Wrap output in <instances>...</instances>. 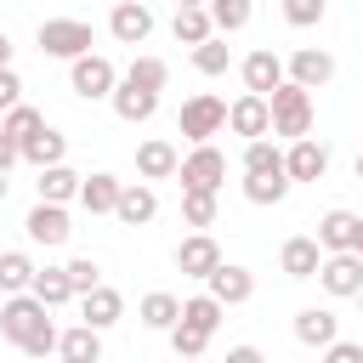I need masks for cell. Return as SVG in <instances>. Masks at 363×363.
I'll use <instances>...</instances> for the list:
<instances>
[{
    "mask_svg": "<svg viewBox=\"0 0 363 363\" xmlns=\"http://www.w3.org/2000/svg\"><path fill=\"white\" fill-rule=\"evenodd\" d=\"M0 335H6L17 352H28V357L57 352V340H62V329L51 323V306H45L34 289H23V295H6V301H0Z\"/></svg>",
    "mask_w": 363,
    "mask_h": 363,
    "instance_id": "6da1fadb",
    "label": "cell"
},
{
    "mask_svg": "<svg viewBox=\"0 0 363 363\" xmlns=\"http://www.w3.org/2000/svg\"><path fill=\"white\" fill-rule=\"evenodd\" d=\"M272 136H284V142H301V136H312V119H318V108H312V91L306 85H295V79H284L272 96Z\"/></svg>",
    "mask_w": 363,
    "mask_h": 363,
    "instance_id": "7a4b0ae2",
    "label": "cell"
},
{
    "mask_svg": "<svg viewBox=\"0 0 363 363\" xmlns=\"http://www.w3.org/2000/svg\"><path fill=\"white\" fill-rule=\"evenodd\" d=\"M34 40H40V51H45V57L74 62V57H85V51L96 45V28H91L85 17H45V23L34 28Z\"/></svg>",
    "mask_w": 363,
    "mask_h": 363,
    "instance_id": "3957f363",
    "label": "cell"
},
{
    "mask_svg": "<svg viewBox=\"0 0 363 363\" xmlns=\"http://www.w3.org/2000/svg\"><path fill=\"white\" fill-rule=\"evenodd\" d=\"M113 85H119V68H113L102 51H85V57L68 62V91H74L79 102H108Z\"/></svg>",
    "mask_w": 363,
    "mask_h": 363,
    "instance_id": "277c9868",
    "label": "cell"
},
{
    "mask_svg": "<svg viewBox=\"0 0 363 363\" xmlns=\"http://www.w3.org/2000/svg\"><path fill=\"white\" fill-rule=\"evenodd\" d=\"M176 130H182L187 142L221 136V130H227V102H221L216 91H193V96L182 102V113H176Z\"/></svg>",
    "mask_w": 363,
    "mask_h": 363,
    "instance_id": "5b68a950",
    "label": "cell"
},
{
    "mask_svg": "<svg viewBox=\"0 0 363 363\" xmlns=\"http://www.w3.org/2000/svg\"><path fill=\"white\" fill-rule=\"evenodd\" d=\"M182 187H204V193H221V182H227V153L216 147V142H193L187 153H182Z\"/></svg>",
    "mask_w": 363,
    "mask_h": 363,
    "instance_id": "8992f818",
    "label": "cell"
},
{
    "mask_svg": "<svg viewBox=\"0 0 363 363\" xmlns=\"http://www.w3.org/2000/svg\"><path fill=\"white\" fill-rule=\"evenodd\" d=\"M23 233H28V244L62 250V244L74 238V216H68V204H45V199H34V210L23 216Z\"/></svg>",
    "mask_w": 363,
    "mask_h": 363,
    "instance_id": "52a82bcc",
    "label": "cell"
},
{
    "mask_svg": "<svg viewBox=\"0 0 363 363\" xmlns=\"http://www.w3.org/2000/svg\"><path fill=\"white\" fill-rule=\"evenodd\" d=\"M318 284H323V295H335V301H357V289H363V261H357V250L323 255Z\"/></svg>",
    "mask_w": 363,
    "mask_h": 363,
    "instance_id": "ba28073f",
    "label": "cell"
},
{
    "mask_svg": "<svg viewBox=\"0 0 363 363\" xmlns=\"http://www.w3.org/2000/svg\"><path fill=\"white\" fill-rule=\"evenodd\" d=\"M227 130H233V136H244V142L272 136V102H267V96H255V91L233 96V102H227Z\"/></svg>",
    "mask_w": 363,
    "mask_h": 363,
    "instance_id": "9c48e42d",
    "label": "cell"
},
{
    "mask_svg": "<svg viewBox=\"0 0 363 363\" xmlns=\"http://www.w3.org/2000/svg\"><path fill=\"white\" fill-rule=\"evenodd\" d=\"M238 74H244V91H255V96H272V91L289 79V68H284V57H278L272 45H255V51L238 62Z\"/></svg>",
    "mask_w": 363,
    "mask_h": 363,
    "instance_id": "30bf717a",
    "label": "cell"
},
{
    "mask_svg": "<svg viewBox=\"0 0 363 363\" xmlns=\"http://www.w3.org/2000/svg\"><path fill=\"white\" fill-rule=\"evenodd\" d=\"M278 267H284V278H295V284L318 278V267H323V244H318V233H295V238H284Z\"/></svg>",
    "mask_w": 363,
    "mask_h": 363,
    "instance_id": "8fae6325",
    "label": "cell"
},
{
    "mask_svg": "<svg viewBox=\"0 0 363 363\" xmlns=\"http://www.w3.org/2000/svg\"><path fill=\"white\" fill-rule=\"evenodd\" d=\"M284 170H289V182H323L329 176V147L318 136H301V142L284 147Z\"/></svg>",
    "mask_w": 363,
    "mask_h": 363,
    "instance_id": "7c38bea8",
    "label": "cell"
},
{
    "mask_svg": "<svg viewBox=\"0 0 363 363\" xmlns=\"http://www.w3.org/2000/svg\"><path fill=\"white\" fill-rule=\"evenodd\" d=\"M221 261H227V255H221V244H216L210 233H187V238L176 244V272H187V278H210Z\"/></svg>",
    "mask_w": 363,
    "mask_h": 363,
    "instance_id": "4fadbf2b",
    "label": "cell"
},
{
    "mask_svg": "<svg viewBox=\"0 0 363 363\" xmlns=\"http://www.w3.org/2000/svg\"><path fill=\"white\" fill-rule=\"evenodd\" d=\"M108 34H113L119 45H142V40L153 34V11H147V0H119V6L108 11Z\"/></svg>",
    "mask_w": 363,
    "mask_h": 363,
    "instance_id": "5bb4252c",
    "label": "cell"
},
{
    "mask_svg": "<svg viewBox=\"0 0 363 363\" xmlns=\"http://www.w3.org/2000/svg\"><path fill=\"white\" fill-rule=\"evenodd\" d=\"M289 79L295 85H306V91H323L329 79H335V57L323 51V45H301V51H289Z\"/></svg>",
    "mask_w": 363,
    "mask_h": 363,
    "instance_id": "9a60e30c",
    "label": "cell"
},
{
    "mask_svg": "<svg viewBox=\"0 0 363 363\" xmlns=\"http://www.w3.org/2000/svg\"><path fill=\"white\" fill-rule=\"evenodd\" d=\"M182 170V153H176V142H164V136H147L142 147H136V176L142 182H170Z\"/></svg>",
    "mask_w": 363,
    "mask_h": 363,
    "instance_id": "2e32d148",
    "label": "cell"
},
{
    "mask_svg": "<svg viewBox=\"0 0 363 363\" xmlns=\"http://www.w3.org/2000/svg\"><path fill=\"white\" fill-rule=\"evenodd\" d=\"M79 170L62 159V164H45V170H34V193L45 199V204H79Z\"/></svg>",
    "mask_w": 363,
    "mask_h": 363,
    "instance_id": "e0dca14e",
    "label": "cell"
},
{
    "mask_svg": "<svg viewBox=\"0 0 363 363\" xmlns=\"http://www.w3.org/2000/svg\"><path fill=\"white\" fill-rule=\"evenodd\" d=\"M204 284H210V295H216L221 306H244V301L255 295V272H250V267H238V261H221Z\"/></svg>",
    "mask_w": 363,
    "mask_h": 363,
    "instance_id": "ac0fdd59",
    "label": "cell"
},
{
    "mask_svg": "<svg viewBox=\"0 0 363 363\" xmlns=\"http://www.w3.org/2000/svg\"><path fill=\"white\" fill-rule=\"evenodd\" d=\"M113 216H119L125 227H147V221L159 216V193H153V182H125V187H119Z\"/></svg>",
    "mask_w": 363,
    "mask_h": 363,
    "instance_id": "d6986e66",
    "label": "cell"
},
{
    "mask_svg": "<svg viewBox=\"0 0 363 363\" xmlns=\"http://www.w3.org/2000/svg\"><path fill=\"white\" fill-rule=\"evenodd\" d=\"M125 318V295L113 289V284H96L91 295H79V323H91V329H113Z\"/></svg>",
    "mask_w": 363,
    "mask_h": 363,
    "instance_id": "ffe728a7",
    "label": "cell"
},
{
    "mask_svg": "<svg viewBox=\"0 0 363 363\" xmlns=\"http://www.w3.org/2000/svg\"><path fill=\"white\" fill-rule=\"evenodd\" d=\"M108 102H113V113H119L125 125H147V119L159 113V91H142V85H130V79H119Z\"/></svg>",
    "mask_w": 363,
    "mask_h": 363,
    "instance_id": "44dd1931",
    "label": "cell"
},
{
    "mask_svg": "<svg viewBox=\"0 0 363 363\" xmlns=\"http://www.w3.org/2000/svg\"><path fill=\"white\" fill-rule=\"evenodd\" d=\"M119 176L113 170H91L85 182H79V210L85 216H113V204H119Z\"/></svg>",
    "mask_w": 363,
    "mask_h": 363,
    "instance_id": "7402d4cb",
    "label": "cell"
},
{
    "mask_svg": "<svg viewBox=\"0 0 363 363\" xmlns=\"http://www.w3.org/2000/svg\"><path fill=\"white\" fill-rule=\"evenodd\" d=\"M295 340L323 352L329 340H340V318H335L329 306H301V312H295Z\"/></svg>",
    "mask_w": 363,
    "mask_h": 363,
    "instance_id": "603a6c76",
    "label": "cell"
},
{
    "mask_svg": "<svg viewBox=\"0 0 363 363\" xmlns=\"http://www.w3.org/2000/svg\"><path fill=\"white\" fill-rule=\"evenodd\" d=\"M357 221H363V216H352V210H340V204L323 210V216H318V244H323V255L352 250V244H357Z\"/></svg>",
    "mask_w": 363,
    "mask_h": 363,
    "instance_id": "cb8c5ba5",
    "label": "cell"
},
{
    "mask_svg": "<svg viewBox=\"0 0 363 363\" xmlns=\"http://www.w3.org/2000/svg\"><path fill=\"white\" fill-rule=\"evenodd\" d=\"M136 318H142V329H159V335H170V329L182 323V301H176L170 289H147V295L136 301Z\"/></svg>",
    "mask_w": 363,
    "mask_h": 363,
    "instance_id": "d4e9b609",
    "label": "cell"
},
{
    "mask_svg": "<svg viewBox=\"0 0 363 363\" xmlns=\"http://www.w3.org/2000/svg\"><path fill=\"white\" fill-rule=\"evenodd\" d=\"M57 357H62V363H102V329H91V323H74V329H62V340H57Z\"/></svg>",
    "mask_w": 363,
    "mask_h": 363,
    "instance_id": "484cf974",
    "label": "cell"
},
{
    "mask_svg": "<svg viewBox=\"0 0 363 363\" xmlns=\"http://www.w3.org/2000/svg\"><path fill=\"white\" fill-rule=\"evenodd\" d=\"M170 34H176V45H204V40L216 34V23H210V6H176V17H170Z\"/></svg>",
    "mask_w": 363,
    "mask_h": 363,
    "instance_id": "4316f807",
    "label": "cell"
},
{
    "mask_svg": "<svg viewBox=\"0 0 363 363\" xmlns=\"http://www.w3.org/2000/svg\"><path fill=\"white\" fill-rule=\"evenodd\" d=\"M62 159H68V136H62L57 125H45L40 136H28V142H23V164H34V170L62 164Z\"/></svg>",
    "mask_w": 363,
    "mask_h": 363,
    "instance_id": "83f0119b",
    "label": "cell"
},
{
    "mask_svg": "<svg viewBox=\"0 0 363 363\" xmlns=\"http://www.w3.org/2000/svg\"><path fill=\"white\" fill-rule=\"evenodd\" d=\"M34 255L28 250H0V295H23V289H34Z\"/></svg>",
    "mask_w": 363,
    "mask_h": 363,
    "instance_id": "f1b7e54d",
    "label": "cell"
},
{
    "mask_svg": "<svg viewBox=\"0 0 363 363\" xmlns=\"http://www.w3.org/2000/svg\"><path fill=\"white\" fill-rule=\"evenodd\" d=\"M238 164H244V176H272V170H284V147L267 142V136H255V142H244Z\"/></svg>",
    "mask_w": 363,
    "mask_h": 363,
    "instance_id": "f546056e",
    "label": "cell"
},
{
    "mask_svg": "<svg viewBox=\"0 0 363 363\" xmlns=\"http://www.w3.org/2000/svg\"><path fill=\"white\" fill-rule=\"evenodd\" d=\"M34 295H40L51 312H57V306H68V301H79V295H74V284H68V267H40V272H34Z\"/></svg>",
    "mask_w": 363,
    "mask_h": 363,
    "instance_id": "4dcf8cb0",
    "label": "cell"
},
{
    "mask_svg": "<svg viewBox=\"0 0 363 363\" xmlns=\"http://www.w3.org/2000/svg\"><path fill=\"white\" fill-rule=\"evenodd\" d=\"M221 318H227V306H221L210 289L182 301V323H193V329H204V335H216V329H221Z\"/></svg>",
    "mask_w": 363,
    "mask_h": 363,
    "instance_id": "1f68e13d",
    "label": "cell"
},
{
    "mask_svg": "<svg viewBox=\"0 0 363 363\" xmlns=\"http://www.w3.org/2000/svg\"><path fill=\"white\" fill-rule=\"evenodd\" d=\"M193 68H199L204 79H221V74L233 68V51H227V34H210L204 45H193Z\"/></svg>",
    "mask_w": 363,
    "mask_h": 363,
    "instance_id": "d6a6232c",
    "label": "cell"
},
{
    "mask_svg": "<svg viewBox=\"0 0 363 363\" xmlns=\"http://www.w3.org/2000/svg\"><path fill=\"white\" fill-rule=\"evenodd\" d=\"M119 79H130V85H142V91H164V85H170V62L142 51V57H130V68H125Z\"/></svg>",
    "mask_w": 363,
    "mask_h": 363,
    "instance_id": "836d02e7",
    "label": "cell"
},
{
    "mask_svg": "<svg viewBox=\"0 0 363 363\" xmlns=\"http://www.w3.org/2000/svg\"><path fill=\"white\" fill-rule=\"evenodd\" d=\"M289 170H272V176H244V199L250 204H284L289 199Z\"/></svg>",
    "mask_w": 363,
    "mask_h": 363,
    "instance_id": "e575fe53",
    "label": "cell"
},
{
    "mask_svg": "<svg viewBox=\"0 0 363 363\" xmlns=\"http://www.w3.org/2000/svg\"><path fill=\"white\" fill-rule=\"evenodd\" d=\"M182 221H187L193 233H210V227H216V193H204V187H182Z\"/></svg>",
    "mask_w": 363,
    "mask_h": 363,
    "instance_id": "d590c367",
    "label": "cell"
},
{
    "mask_svg": "<svg viewBox=\"0 0 363 363\" xmlns=\"http://www.w3.org/2000/svg\"><path fill=\"white\" fill-rule=\"evenodd\" d=\"M204 6H210L216 34H238V28H250V17H255V0H204Z\"/></svg>",
    "mask_w": 363,
    "mask_h": 363,
    "instance_id": "8d00e7d4",
    "label": "cell"
},
{
    "mask_svg": "<svg viewBox=\"0 0 363 363\" xmlns=\"http://www.w3.org/2000/svg\"><path fill=\"white\" fill-rule=\"evenodd\" d=\"M0 130H6V136H17V142H28V136H40V130H45V113H40V108H28V102H17V108H6V113H0Z\"/></svg>",
    "mask_w": 363,
    "mask_h": 363,
    "instance_id": "74e56055",
    "label": "cell"
},
{
    "mask_svg": "<svg viewBox=\"0 0 363 363\" xmlns=\"http://www.w3.org/2000/svg\"><path fill=\"white\" fill-rule=\"evenodd\" d=\"M329 17V0H284V23L289 28H318Z\"/></svg>",
    "mask_w": 363,
    "mask_h": 363,
    "instance_id": "f35d334b",
    "label": "cell"
},
{
    "mask_svg": "<svg viewBox=\"0 0 363 363\" xmlns=\"http://www.w3.org/2000/svg\"><path fill=\"white\" fill-rule=\"evenodd\" d=\"M204 346H210L204 329H193V323H176V329H170V352H176V357H204Z\"/></svg>",
    "mask_w": 363,
    "mask_h": 363,
    "instance_id": "ab89813d",
    "label": "cell"
},
{
    "mask_svg": "<svg viewBox=\"0 0 363 363\" xmlns=\"http://www.w3.org/2000/svg\"><path fill=\"white\" fill-rule=\"evenodd\" d=\"M68 284H74V295H91V289L102 284V267H96L91 255H74V261H68Z\"/></svg>",
    "mask_w": 363,
    "mask_h": 363,
    "instance_id": "60d3db41",
    "label": "cell"
},
{
    "mask_svg": "<svg viewBox=\"0 0 363 363\" xmlns=\"http://www.w3.org/2000/svg\"><path fill=\"white\" fill-rule=\"evenodd\" d=\"M17 102H23V74L17 68H0V113L17 108Z\"/></svg>",
    "mask_w": 363,
    "mask_h": 363,
    "instance_id": "b9f144b4",
    "label": "cell"
},
{
    "mask_svg": "<svg viewBox=\"0 0 363 363\" xmlns=\"http://www.w3.org/2000/svg\"><path fill=\"white\" fill-rule=\"evenodd\" d=\"M323 363H363V346L357 340H329L323 346Z\"/></svg>",
    "mask_w": 363,
    "mask_h": 363,
    "instance_id": "7bdbcfd3",
    "label": "cell"
},
{
    "mask_svg": "<svg viewBox=\"0 0 363 363\" xmlns=\"http://www.w3.org/2000/svg\"><path fill=\"white\" fill-rule=\"evenodd\" d=\"M11 164H23V142H17V136H6V130H0V170H6V176H11Z\"/></svg>",
    "mask_w": 363,
    "mask_h": 363,
    "instance_id": "ee69618b",
    "label": "cell"
},
{
    "mask_svg": "<svg viewBox=\"0 0 363 363\" xmlns=\"http://www.w3.org/2000/svg\"><path fill=\"white\" fill-rule=\"evenodd\" d=\"M221 363H267V357H261V346H227Z\"/></svg>",
    "mask_w": 363,
    "mask_h": 363,
    "instance_id": "f6af8a7d",
    "label": "cell"
},
{
    "mask_svg": "<svg viewBox=\"0 0 363 363\" xmlns=\"http://www.w3.org/2000/svg\"><path fill=\"white\" fill-rule=\"evenodd\" d=\"M11 51H17V45H11V34L0 28V68H11Z\"/></svg>",
    "mask_w": 363,
    "mask_h": 363,
    "instance_id": "bcb514c9",
    "label": "cell"
},
{
    "mask_svg": "<svg viewBox=\"0 0 363 363\" xmlns=\"http://www.w3.org/2000/svg\"><path fill=\"white\" fill-rule=\"evenodd\" d=\"M352 250H357V261H363V221H357V244H352Z\"/></svg>",
    "mask_w": 363,
    "mask_h": 363,
    "instance_id": "7dc6e473",
    "label": "cell"
},
{
    "mask_svg": "<svg viewBox=\"0 0 363 363\" xmlns=\"http://www.w3.org/2000/svg\"><path fill=\"white\" fill-rule=\"evenodd\" d=\"M6 187H11V182H6V170H0V204H6Z\"/></svg>",
    "mask_w": 363,
    "mask_h": 363,
    "instance_id": "c3c4849f",
    "label": "cell"
},
{
    "mask_svg": "<svg viewBox=\"0 0 363 363\" xmlns=\"http://www.w3.org/2000/svg\"><path fill=\"white\" fill-rule=\"evenodd\" d=\"M357 182H363V147H357Z\"/></svg>",
    "mask_w": 363,
    "mask_h": 363,
    "instance_id": "681fc988",
    "label": "cell"
},
{
    "mask_svg": "<svg viewBox=\"0 0 363 363\" xmlns=\"http://www.w3.org/2000/svg\"><path fill=\"white\" fill-rule=\"evenodd\" d=\"M176 6H204V0H176Z\"/></svg>",
    "mask_w": 363,
    "mask_h": 363,
    "instance_id": "f907efd6",
    "label": "cell"
},
{
    "mask_svg": "<svg viewBox=\"0 0 363 363\" xmlns=\"http://www.w3.org/2000/svg\"><path fill=\"white\" fill-rule=\"evenodd\" d=\"M176 363H199V357H176Z\"/></svg>",
    "mask_w": 363,
    "mask_h": 363,
    "instance_id": "816d5d0a",
    "label": "cell"
},
{
    "mask_svg": "<svg viewBox=\"0 0 363 363\" xmlns=\"http://www.w3.org/2000/svg\"><path fill=\"white\" fill-rule=\"evenodd\" d=\"M357 306H363V289H357Z\"/></svg>",
    "mask_w": 363,
    "mask_h": 363,
    "instance_id": "f5cc1de1",
    "label": "cell"
}]
</instances>
